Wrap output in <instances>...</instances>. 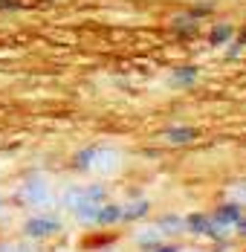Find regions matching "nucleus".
Here are the masks:
<instances>
[{
	"label": "nucleus",
	"instance_id": "f03ea898",
	"mask_svg": "<svg viewBox=\"0 0 246 252\" xmlns=\"http://www.w3.org/2000/svg\"><path fill=\"white\" fill-rule=\"evenodd\" d=\"M0 9H21V0H0Z\"/></svg>",
	"mask_w": 246,
	"mask_h": 252
},
{
	"label": "nucleus",
	"instance_id": "f257e3e1",
	"mask_svg": "<svg viewBox=\"0 0 246 252\" xmlns=\"http://www.w3.org/2000/svg\"><path fill=\"white\" fill-rule=\"evenodd\" d=\"M226 38H232V26H223V29H217V32L212 35L215 44H220V41H226Z\"/></svg>",
	"mask_w": 246,
	"mask_h": 252
}]
</instances>
